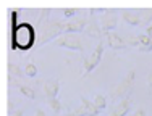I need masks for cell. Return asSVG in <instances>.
Segmentation results:
<instances>
[{
    "mask_svg": "<svg viewBox=\"0 0 152 116\" xmlns=\"http://www.w3.org/2000/svg\"><path fill=\"white\" fill-rule=\"evenodd\" d=\"M94 105H96L99 110H104V108L107 107V99L99 94V95H96V99H94Z\"/></svg>",
    "mask_w": 152,
    "mask_h": 116,
    "instance_id": "cell-17",
    "label": "cell"
},
{
    "mask_svg": "<svg viewBox=\"0 0 152 116\" xmlns=\"http://www.w3.org/2000/svg\"><path fill=\"white\" fill-rule=\"evenodd\" d=\"M49 107L52 108L55 113H60L61 111V103H60V100L58 99H52V100H49Z\"/></svg>",
    "mask_w": 152,
    "mask_h": 116,
    "instance_id": "cell-18",
    "label": "cell"
},
{
    "mask_svg": "<svg viewBox=\"0 0 152 116\" xmlns=\"http://www.w3.org/2000/svg\"><path fill=\"white\" fill-rule=\"evenodd\" d=\"M147 86L152 87V71L149 72V76H147Z\"/></svg>",
    "mask_w": 152,
    "mask_h": 116,
    "instance_id": "cell-22",
    "label": "cell"
},
{
    "mask_svg": "<svg viewBox=\"0 0 152 116\" xmlns=\"http://www.w3.org/2000/svg\"><path fill=\"white\" fill-rule=\"evenodd\" d=\"M78 12H79L78 8H63V12H61V13H63L65 18H75V14Z\"/></svg>",
    "mask_w": 152,
    "mask_h": 116,
    "instance_id": "cell-19",
    "label": "cell"
},
{
    "mask_svg": "<svg viewBox=\"0 0 152 116\" xmlns=\"http://www.w3.org/2000/svg\"><path fill=\"white\" fill-rule=\"evenodd\" d=\"M44 92H45V97L47 100H52V99H57L60 92V82L57 79H50V81L45 82L44 86Z\"/></svg>",
    "mask_w": 152,
    "mask_h": 116,
    "instance_id": "cell-8",
    "label": "cell"
},
{
    "mask_svg": "<svg viewBox=\"0 0 152 116\" xmlns=\"http://www.w3.org/2000/svg\"><path fill=\"white\" fill-rule=\"evenodd\" d=\"M137 13H139L141 20H142V24L149 26V23L152 21V8H141Z\"/></svg>",
    "mask_w": 152,
    "mask_h": 116,
    "instance_id": "cell-13",
    "label": "cell"
},
{
    "mask_svg": "<svg viewBox=\"0 0 152 116\" xmlns=\"http://www.w3.org/2000/svg\"><path fill=\"white\" fill-rule=\"evenodd\" d=\"M8 71H10V74H12L13 78H16V79L18 78H23V74H24V72L20 70V66H16V65H13V63L8 65Z\"/></svg>",
    "mask_w": 152,
    "mask_h": 116,
    "instance_id": "cell-16",
    "label": "cell"
},
{
    "mask_svg": "<svg viewBox=\"0 0 152 116\" xmlns=\"http://www.w3.org/2000/svg\"><path fill=\"white\" fill-rule=\"evenodd\" d=\"M34 45V28L31 24H20L13 29V45L12 49L28 50Z\"/></svg>",
    "mask_w": 152,
    "mask_h": 116,
    "instance_id": "cell-2",
    "label": "cell"
},
{
    "mask_svg": "<svg viewBox=\"0 0 152 116\" xmlns=\"http://www.w3.org/2000/svg\"><path fill=\"white\" fill-rule=\"evenodd\" d=\"M104 37H105V41H107V45L113 50H121V49H126V47H128V44H126L125 39H121L120 36L115 34V32H107V34H104Z\"/></svg>",
    "mask_w": 152,
    "mask_h": 116,
    "instance_id": "cell-7",
    "label": "cell"
},
{
    "mask_svg": "<svg viewBox=\"0 0 152 116\" xmlns=\"http://www.w3.org/2000/svg\"><path fill=\"white\" fill-rule=\"evenodd\" d=\"M129 107H131V100H129V97L121 99L117 105H115L113 110H112L110 116H126V113L129 111Z\"/></svg>",
    "mask_w": 152,
    "mask_h": 116,
    "instance_id": "cell-9",
    "label": "cell"
},
{
    "mask_svg": "<svg viewBox=\"0 0 152 116\" xmlns=\"http://www.w3.org/2000/svg\"><path fill=\"white\" fill-rule=\"evenodd\" d=\"M88 26V21L84 16H76L73 20L68 21H58V20H52L44 26L42 29V34L39 36V41L36 42V47H41L47 44L52 39H57L63 34H76V32L83 31Z\"/></svg>",
    "mask_w": 152,
    "mask_h": 116,
    "instance_id": "cell-1",
    "label": "cell"
},
{
    "mask_svg": "<svg viewBox=\"0 0 152 116\" xmlns=\"http://www.w3.org/2000/svg\"><path fill=\"white\" fill-rule=\"evenodd\" d=\"M102 53H104V41H100L97 44L96 50L92 52V55L88 58V60H84V74H88V72H91L94 68L97 66V65L100 63V58H102Z\"/></svg>",
    "mask_w": 152,
    "mask_h": 116,
    "instance_id": "cell-6",
    "label": "cell"
},
{
    "mask_svg": "<svg viewBox=\"0 0 152 116\" xmlns=\"http://www.w3.org/2000/svg\"><path fill=\"white\" fill-rule=\"evenodd\" d=\"M20 92H21V95L28 97L29 100H34L36 99V92L31 89V87H28V86H20Z\"/></svg>",
    "mask_w": 152,
    "mask_h": 116,
    "instance_id": "cell-15",
    "label": "cell"
},
{
    "mask_svg": "<svg viewBox=\"0 0 152 116\" xmlns=\"http://www.w3.org/2000/svg\"><path fill=\"white\" fill-rule=\"evenodd\" d=\"M146 34L149 36V37L152 36V24H149V26H147V29H146Z\"/></svg>",
    "mask_w": 152,
    "mask_h": 116,
    "instance_id": "cell-23",
    "label": "cell"
},
{
    "mask_svg": "<svg viewBox=\"0 0 152 116\" xmlns=\"http://www.w3.org/2000/svg\"><path fill=\"white\" fill-rule=\"evenodd\" d=\"M117 23H118V14L115 10H105L104 14L100 16V29H102L104 34L107 32H112L115 28H117Z\"/></svg>",
    "mask_w": 152,
    "mask_h": 116,
    "instance_id": "cell-5",
    "label": "cell"
},
{
    "mask_svg": "<svg viewBox=\"0 0 152 116\" xmlns=\"http://www.w3.org/2000/svg\"><path fill=\"white\" fill-rule=\"evenodd\" d=\"M134 78H136V72H134V70H129L128 72H126V76H125V78H123L121 81L117 84V87L113 89V92L110 94L112 100H117V99H120V97L125 95L126 92H129V90H131L133 82H134Z\"/></svg>",
    "mask_w": 152,
    "mask_h": 116,
    "instance_id": "cell-3",
    "label": "cell"
},
{
    "mask_svg": "<svg viewBox=\"0 0 152 116\" xmlns=\"http://www.w3.org/2000/svg\"><path fill=\"white\" fill-rule=\"evenodd\" d=\"M99 26H100V24H97L96 21H89V23H88V29H86L88 36H91V37H97V39L102 37L104 32H102V29H100Z\"/></svg>",
    "mask_w": 152,
    "mask_h": 116,
    "instance_id": "cell-12",
    "label": "cell"
},
{
    "mask_svg": "<svg viewBox=\"0 0 152 116\" xmlns=\"http://www.w3.org/2000/svg\"><path fill=\"white\" fill-rule=\"evenodd\" d=\"M10 116H24V110H16V111H13Z\"/></svg>",
    "mask_w": 152,
    "mask_h": 116,
    "instance_id": "cell-21",
    "label": "cell"
},
{
    "mask_svg": "<svg viewBox=\"0 0 152 116\" xmlns=\"http://www.w3.org/2000/svg\"><path fill=\"white\" fill-rule=\"evenodd\" d=\"M131 116H146V111H144V110H136Z\"/></svg>",
    "mask_w": 152,
    "mask_h": 116,
    "instance_id": "cell-20",
    "label": "cell"
},
{
    "mask_svg": "<svg viewBox=\"0 0 152 116\" xmlns=\"http://www.w3.org/2000/svg\"><path fill=\"white\" fill-rule=\"evenodd\" d=\"M81 107L84 108V111H86V116H97L99 115V108L94 105V102L91 100H88L86 97H81Z\"/></svg>",
    "mask_w": 152,
    "mask_h": 116,
    "instance_id": "cell-11",
    "label": "cell"
},
{
    "mask_svg": "<svg viewBox=\"0 0 152 116\" xmlns=\"http://www.w3.org/2000/svg\"><path fill=\"white\" fill-rule=\"evenodd\" d=\"M36 116H45V111L44 110H37L36 111Z\"/></svg>",
    "mask_w": 152,
    "mask_h": 116,
    "instance_id": "cell-24",
    "label": "cell"
},
{
    "mask_svg": "<svg viewBox=\"0 0 152 116\" xmlns=\"http://www.w3.org/2000/svg\"><path fill=\"white\" fill-rule=\"evenodd\" d=\"M24 76L26 78H36L37 76V66L34 63H28L24 66Z\"/></svg>",
    "mask_w": 152,
    "mask_h": 116,
    "instance_id": "cell-14",
    "label": "cell"
},
{
    "mask_svg": "<svg viewBox=\"0 0 152 116\" xmlns=\"http://www.w3.org/2000/svg\"><path fill=\"white\" fill-rule=\"evenodd\" d=\"M55 45L65 47V49H70V50L83 52V42H81V39H79L76 34H63V36H60V37H57Z\"/></svg>",
    "mask_w": 152,
    "mask_h": 116,
    "instance_id": "cell-4",
    "label": "cell"
},
{
    "mask_svg": "<svg viewBox=\"0 0 152 116\" xmlns=\"http://www.w3.org/2000/svg\"><path fill=\"white\" fill-rule=\"evenodd\" d=\"M121 18L126 21L128 24H131V26H139V24H142V20H141L139 13L133 12V10H121Z\"/></svg>",
    "mask_w": 152,
    "mask_h": 116,
    "instance_id": "cell-10",
    "label": "cell"
}]
</instances>
